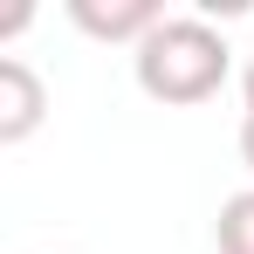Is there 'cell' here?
<instances>
[{
	"label": "cell",
	"mask_w": 254,
	"mask_h": 254,
	"mask_svg": "<svg viewBox=\"0 0 254 254\" xmlns=\"http://www.w3.org/2000/svg\"><path fill=\"white\" fill-rule=\"evenodd\" d=\"M130 69H137V89L151 96V103H172V110H186V103H206L227 89L234 76V48L227 35L199 21V14H165L144 42L130 48Z\"/></svg>",
	"instance_id": "cell-1"
},
{
	"label": "cell",
	"mask_w": 254,
	"mask_h": 254,
	"mask_svg": "<svg viewBox=\"0 0 254 254\" xmlns=\"http://www.w3.org/2000/svg\"><path fill=\"white\" fill-rule=\"evenodd\" d=\"M48 117V89L21 55H0V144H28Z\"/></svg>",
	"instance_id": "cell-2"
},
{
	"label": "cell",
	"mask_w": 254,
	"mask_h": 254,
	"mask_svg": "<svg viewBox=\"0 0 254 254\" xmlns=\"http://www.w3.org/2000/svg\"><path fill=\"white\" fill-rule=\"evenodd\" d=\"M69 21L83 28V35H96V42H144L158 21H165V7L158 0H69Z\"/></svg>",
	"instance_id": "cell-3"
},
{
	"label": "cell",
	"mask_w": 254,
	"mask_h": 254,
	"mask_svg": "<svg viewBox=\"0 0 254 254\" xmlns=\"http://www.w3.org/2000/svg\"><path fill=\"white\" fill-rule=\"evenodd\" d=\"M213 241H220V254H254V186L234 192V199H220Z\"/></svg>",
	"instance_id": "cell-4"
},
{
	"label": "cell",
	"mask_w": 254,
	"mask_h": 254,
	"mask_svg": "<svg viewBox=\"0 0 254 254\" xmlns=\"http://www.w3.org/2000/svg\"><path fill=\"white\" fill-rule=\"evenodd\" d=\"M241 110H248L241 124H254V62H248V76H241Z\"/></svg>",
	"instance_id": "cell-5"
},
{
	"label": "cell",
	"mask_w": 254,
	"mask_h": 254,
	"mask_svg": "<svg viewBox=\"0 0 254 254\" xmlns=\"http://www.w3.org/2000/svg\"><path fill=\"white\" fill-rule=\"evenodd\" d=\"M241 158H248V172H254V124H241Z\"/></svg>",
	"instance_id": "cell-6"
}]
</instances>
